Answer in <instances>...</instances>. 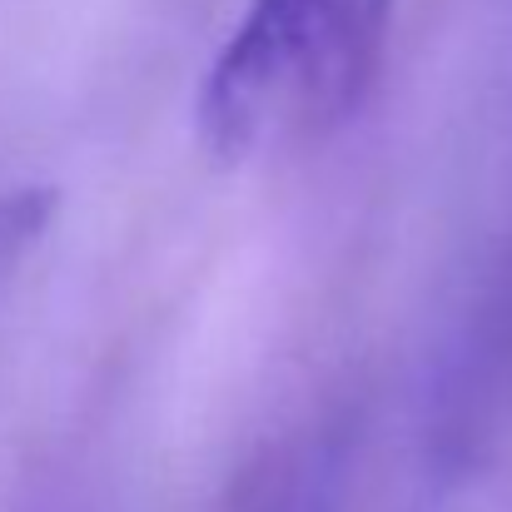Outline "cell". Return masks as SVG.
<instances>
[{
    "label": "cell",
    "mask_w": 512,
    "mask_h": 512,
    "mask_svg": "<svg viewBox=\"0 0 512 512\" xmlns=\"http://www.w3.org/2000/svg\"><path fill=\"white\" fill-rule=\"evenodd\" d=\"M398 0H244L214 50L194 130L214 165L244 170L294 155L363 105Z\"/></svg>",
    "instance_id": "cell-1"
},
{
    "label": "cell",
    "mask_w": 512,
    "mask_h": 512,
    "mask_svg": "<svg viewBox=\"0 0 512 512\" xmlns=\"http://www.w3.org/2000/svg\"><path fill=\"white\" fill-rule=\"evenodd\" d=\"M348 433L334 423L294 428L269 443L234 483L224 512H343Z\"/></svg>",
    "instance_id": "cell-2"
},
{
    "label": "cell",
    "mask_w": 512,
    "mask_h": 512,
    "mask_svg": "<svg viewBox=\"0 0 512 512\" xmlns=\"http://www.w3.org/2000/svg\"><path fill=\"white\" fill-rule=\"evenodd\" d=\"M55 219V189L45 184H20L0 194V279L15 269L20 254L35 249V239Z\"/></svg>",
    "instance_id": "cell-3"
}]
</instances>
